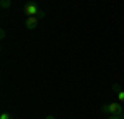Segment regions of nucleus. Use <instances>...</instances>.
<instances>
[{"mask_svg":"<svg viewBox=\"0 0 124 119\" xmlns=\"http://www.w3.org/2000/svg\"><path fill=\"white\" fill-rule=\"evenodd\" d=\"M113 91H114V93L121 91V86H119V84H113Z\"/></svg>","mask_w":124,"mask_h":119,"instance_id":"0eeeda50","label":"nucleus"},{"mask_svg":"<svg viewBox=\"0 0 124 119\" xmlns=\"http://www.w3.org/2000/svg\"><path fill=\"white\" fill-rule=\"evenodd\" d=\"M108 119H123V116H113V114H109Z\"/></svg>","mask_w":124,"mask_h":119,"instance_id":"6e6552de","label":"nucleus"},{"mask_svg":"<svg viewBox=\"0 0 124 119\" xmlns=\"http://www.w3.org/2000/svg\"><path fill=\"white\" fill-rule=\"evenodd\" d=\"M10 5H12L10 0H0V7H2V8H8Z\"/></svg>","mask_w":124,"mask_h":119,"instance_id":"20e7f679","label":"nucleus"},{"mask_svg":"<svg viewBox=\"0 0 124 119\" xmlns=\"http://www.w3.org/2000/svg\"><path fill=\"white\" fill-rule=\"evenodd\" d=\"M25 27L28 30H35L38 27V17H28L25 20Z\"/></svg>","mask_w":124,"mask_h":119,"instance_id":"7ed1b4c3","label":"nucleus"},{"mask_svg":"<svg viewBox=\"0 0 124 119\" xmlns=\"http://www.w3.org/2000/svg\"><path fill=\"white\" fill-rule=\"evenodd\" d=\"M116 94H117V99H119L121 103H124V89H121V91H117Z\"/></svg>","mask_w":124,"mask_h":119,"instance_id":"39448f33","label":"nucleus"},{"mask_svg":"<svg viewBox=\"0 0 124 119\" xmlns=\"http://www.w3.org/2000/svg\"><path fill=\"white\" fill-rule=\"evenodd\" d=\"M101 111L106 114H113V116H123V106L119 103H108L101 108Z\"/></svg>","mask_w":124,"mask_h":119,"instance_id":"f257e3e1","label":"nucleus"},{"mask_svg":"<svg viewBox=\"0 0 124 119\" xmlns=\"http://www.w3.org/2000/svg\"><path fill=\"white\" fill-rule=\"evenodd\" d=\"M45 119H55V116H51V114H50V116H46Z\"/></svg>","mask_w":124,"mask_h":119,"instance_id":"9d476101","label":"nucleus"},{"mask_svg":"<svg viewBox=\"0 0 124 119\" xmlns=\"http://www.w3.org/2000/svg\"><path fill=\"white\" fill-rule=\"evenodd\" d=\"M0 119H13V118L10 116L8 112H2V114H0Z\"/></svg>","mask_w":124,"mask_h":119,"instance_id":"423d86ee","label":"nucleus"},{"mask_svg":"<svg viewBox=\"0 0 124 119\" xmlns=\"http://www.w3.org/2000/svg\"><path fill=\"white\" fill-rule=\"evenodd\" d=\"M0 38H2V40L5 38V30H0Z\"/></svg>","mask_w":124,"mask_h":119,"instance_id":"1a4fd4ad","label":"nucleus"},{"mask_svg":"<svg viewBox=\"0 0 124 119\" xmlns=\"http://www.w3.org/2000/svg\"><path fill=\"white\" fill-rule=\"evenodd\" d=\"M23 12H25V15H28V17H37L40 13V8H38V5H37L35 2H28V3L23 7Z\"/></svg>","mask_w":124,"mask_h":119,"instance_id":"f03ea898","label":"nucleus"}]
</instances>
